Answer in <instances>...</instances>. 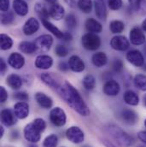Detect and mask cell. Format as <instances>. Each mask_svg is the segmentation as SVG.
Masks as SVG:
<instances>
[{
  "mask_svg": "<svg viewBox=\"0 0 146 147\" xmlns=\"http://www.w3.org/2000/svg\"><path fill=\"white\" fill-rule=\"evenodd\" d=\"M60 96L65 100V102L76 112L82 116H87L90 115V110L79 92L73 86L66 81L63 86L57 89Z\"/></svg>",
  "mask_w": 146,
  "mask_h": 147,
  "instance_id": "cell-1",
  "label": "cell"
},
{
  "mask_svg": "<svg viewBox=\"0 0 146 147\" xmlns=\"http://www.w3.org/2000/svg\"><path fill=\"white\" fill-rule=\"evenodd\" d=\"M107 129L112 138L121 147H129L133 145V139L120 127L114 125H110Z\"/></svg>",
  "mask_w": 146,
  "mask_h": 147,
  "instance_id": "cell-2",
  "label": "cell"
},
{
  "mask_svg": "<svg viewBox=\"0 0 146 147\" xmlns=\"http://www.w3.org/2000/svg\"><path fill=\"white\" fill-rule=\"evenodd\" d=\"M81 44L88 51H96L101 45V38L97 34L87 33L81 38Z\"/></svg>",
  "mask_w": 146,
  "mask_h": 147,
  "instance_id": "cell-3",
  "label": "cell"
},
{
  "mask_svg": "<svg viewBox=\"0 0 146 147\" xmlns=\"http://www.w3.org/2000/svg\"><path fill=\"white\" fill-rule=\"evenodd\" d=\"M24 137L25 139L31 143H37L40 140L41 131L34 124V122L28 124L24 128Z\"/></svg>",
  "mask_w": 146,
  "mask_h": 147,
  "instance_id": "cell-4",
  "label": "cell"
},
{
  "mask_svg": "<svg viewBox=\"0 0 146 147\" xmlns=\"http://www.w3.org/2000/svg\"><path fill=\"white\" fill-rule=\"evenodd\" d=\"M50 120L51 123L57 127H63L66 123V114L64 110L59 107H56L51 110L50 113Z\"/></svg>",
  "mask_w": 146,
  "mask_h": 147,
  "instance_id": "cell-5",
  "label": "cell"
},
{
  "mask_svg": "<svg viewBox=\"0 0 146 147\" xmlns=\"http://www.w3.org/2000/svg\"><path fill=\"white\" fill-rule=\"evenodd\" d=\"M67 139L73 144H80L85 140V135L83 131L79 127H71L66 131Z\"/></svg>",
  "mask_w": 146,
  "mask_h": 147,
  "instance_id": "cell-6",
  "label": "cell"
},
{
  "mask_svg": "<svg viewBox=\"0 0 146 147\" xmlns=\"http://www.w3.org/2000/svg\"><path fill=\"white\" fill-rule=\"evenodd\" d=\"M110 45L115 51H124L129 48L130 42L126 38V37L122 35H116L113 37L112 39L110 40Z\"/></svg>",
  "mask_w": 146,
  "mask_h": 147,
  "instance_id": "cell-7",
  "label": "cell"
},
{
  "mask_svg": "<svg viewBox=\"0 0 146 147\" xmlns=\"http://www.w3.org/2000/svg\"><path fill=\"white\" fill-rule=\"evenodd\" d=\"M126 60L135 67H142L145 64L144 55L138 50H131L126 53Z\"/></svg>",
  "mask_w": 146,
  "mask_h": 147,
  "instance_id": "cell-8",
  "label": "cell"
},
{
  "mask_svg": "<svg viewBox=\"0 0 146 147\" xmlns=\"http://www.w3.org/2000/svg\"><path fill=\"white\" fill-rule=\"evenodd\" d=\"M129 39L131 43L134 45H144L146 41V37L144 31L138 28L135 27L131 29L130 34H129Z\"/></svg>",
  "mask_w": 146,
  "mask_h": 147,
  "instance_id": "cell-9",
  "label": "cell"
},
{
  "mask_svg": "<svg viewBox=\"0 0 146 147\" xmlns=\"http://www.w3.org/2000/svg\"><path fill=\"white\" fill-rule=\"evenodd\" d=\"M34 44L36 45L37 49L40 51H48L53 44V38L50 34H44L38 37Z\"/></svg>",
  "mask_w": 146,
  "mask_h": 147,
  "instance_id": "cell-10",
  "label": "cell"
},
{
  "mask_svg": "<svg viewBox=\"0 0 146 147\" xmlns=\"http://www.w3.org/2000/svg\"><path fill=\"white\" fill-rule=\"evenodd\" d=\"M93 6L96 16L98 19L105 21L107 18V7L104 0H93Z\"/></svg>",
  "mask_w": 146,
  "mask_h": 147,
  "instance_id": "cell-11",
  "label": "cell"
},
{
  "mask_svg": "<svg viewBox=\"0 0 146 147\" xmlns=\"http://www.w3.org/2000/svg\"><path fill=\"white\" fill-rule=\"evenodd\" d=\"M39 29V22L34 17L29 18L23 26V33L25 35H33Z\"/></svg>",
  "mask_w": 146,
  "mask_h": 147,
  "instance_id": "cell-12",
  "label": "cell"
},
{
  "mask_svg": "<svg viewBox=\"0 0 146 147\" xmlns=\"http://www.w3.org/2000/svg\"><path fill=\"white\" fill-rule=\"evenodd\" d=\"M9 64L15 69H22L25 64V59L23 56L17 52H13L10 54L8 59Z\"/></svg>",
  "mask_w": 146,
  "mask_h": 147,
  "instance_id": "cell-13",
  "label": "cell"
},
{
  "mask_svg": "<svg viewBox=\"0 0 146 147\" xmlns=\"http://www.w3.org/2000/svg\"><path fill=\"white\" fill-rule=\"evenodd\" d=\"M120 91V85L117 81L114 80H109L104 85V92L108 96H116Z\"/></svg>",
  "mask_w": 146,
  "mask_h": 147,
  "instance_id": "cell-14",
  "label": "cell"
},
{
  "mask_svg": "<svg viewBox=\"0 0 146 147\" xmlns=\"http://www.w3.org/2000/svg\"><path fill=\"white\" fill-rule=\"evenodd\" d=\"M49 12H50V17H51L56 21H60L63 19L65 16V9L57 3H53L49 8Z\"/></svg>",
  "mask_w": 146,
  "mask_h": 147,
  "instance_id": "cell-15",
  "label": "cell"
},
{
  "mask_svg": "<svg viewBox=\"0 0 146 147\" xmlns=\"http://www.w3.org/2000/svg\"><path fill=\"white\" fill-rule=\"evenodd\" d=\"M36 68L39 69H48L53 64V59L51 57L47 55H39L38 56L34 63Z\"/></svg>",
  "mask_w": 146,
  "mask_h": 147,
  "instance_id": "cell-16",
  "label": "cell"
},
{
  "mask_svg": "<svg viewBox=\"0 0 146 147\" xmlns=\"http://www.w3.org/2000/svg\"><path fill=\"white\" fill-rule=\"evenodd\" d=\"M14 113L18 119H25L29 115V106L25 102L16 103L14 106Z\"/></svg>",
  "mask_w": 146,
  "mask_h": 147,
  "instance_id": "cell-17",
  "label": "cell"
},
{
  "mask_svg": "<svg viewBox=\"0 0 146 147\" xmlns=\"http://www.w3.org/2000/svg\"><path fill=\"white\" fill-rule=\"evenodd\" d=\"M15 115L9 109L3 110L1 111V121L2 123L6 127H10L15 124L16 119Z\"/></svg>",
  "mask_w": 146,
  "mask_h": 147,
  "instance_id": "cell-18",
  "label": "cell"
},
{
  "mask_svg": "<svg viewBox=\"0 0 146 147\" xmlns=\"http://www.w3.org/2000/svg\"><path fill=\"white\" fill-rule=\"evenodd\" d=\"M69 68H70L71 70H73V72H77V73L82 72L85 69V63L83 62V60L79 57L75 56V55L72 56L69 58Z\"/></svg>",
  "mask_w": 146,
  "mask_h": 147,
  "instance_id": "cell-19",
  "label": "cell"
},
{
  "mask_svg": "<svg viewBox=\"0 0 146 147\" xmlns=\"http://www.w3.org/2000/svg\"><path fill=\"white\" fill-rule=\"evenodd\" d=\"M85 29L88 33L92 34H98L103 30L102 24L93 18H88L85 22Z\"/></svg>",
  "mask_w": 146,
  "mask_h": 147,
  "instance_id": "cell-20",
  "label": "cell"
},
{
  "mask_svg": "<svg viewBox=\"0 0 146 147\" xmlns=\"http://www.w3.org/2000/svg\"><path fill=\"white\" fill-rule=\"evenodd\" d=\"M13 9L15 12L21 16H25L28 13V5L24 0H14Z\"/></svg>",
  "mask_w": 146,
  "mask_h": 147,
  "instance_id": "cell-21",
  "label": "cell"
},
{
  "mask_svg": "<svg viewBox=\"0 0 146 147\" xmlns=\"http://www.w3.org/2000/svg\"><path fill=\"white\" fill-rule=\"evenodd\" d=\"M35 99L37 103L44 109H50L53 105L52 99L43 92H37L35 94Z\"/></svg>",
  "mask_w": 146,
  "mask_h": 147,
  "instance_id": "cell-22",
  "label": "cell"
},
{
  "mask_svg": "<svg viewBox=\"0 0 146 147\" xmlns=\"http://www.w3.org/2000/svg\"><path fill=\"white\" fill-rule=\"evenodd\" d=\"M123 98L124 101L126 105H132V106H136L139 104V95L132 91V90H128L126 91L124 95H123Z\"/></svg>",
  "mask_w": 146,
  "mask_h": 147,
  "instance_id": "cell-23",
  "label": "cell"
},
{
  "mask_svg": "<svg viewBox=\"0 0 146 147\" xmlns=\"http://www.w3.org/2000/svg\"><path fill=\"white\" fill-rule=\"evenodd\" d=\"M41 22H42L44 27L49 32H50L53 35H55V36L57 37V38H63L64 33H63L57 27H56V26H55L54 24H52L50 22H49V21L46 20V19H43V20H41Z\"/></svg>",
  "mask_w": 146,
  "mask_h": 147,
  "instance_id": "cell-24",
  "label": "cell"
},
{
  "mask_svg": "<svg viewBox=\"0 0 146 147\" xmlns=\"http://www.w3.org/2000/svg\"><path fill=\"white\" fill-rule=\"evenodd\" d=\"M121 118L126 123L133 125L136 123L138 120V115L133 110H124L121 112Z\"/></svg>",
  "mask_w": 146,
  "mask_h": 147,
  "instance_id": "cell-25",
  "label": "cell"
},
{
  "mask_svg": "<svg viewBox=\"0 0 146 147\" xmlns=\"http://www.w3.org/2000/svg\"><path fill=\"white\" fill-rule=\"evenodd\" d=\"M92 63L98 67V68H101L103 66H104L107 62H108V57L106 56V54L104 52H97L92 56Z\"/></svg>",
  "mask_w": 146,
  "mask_h": 147,
  "instance_id": "cell-26",
  "label": "cell"
},
{
  "mask_svg": "<svg viewBox=\"0 0 146 147\" xmlns=\"http://www.w3.org/2000/svg\"><path fill=\"white\" fill-rule=\"evenodd\" d=\"M7 84L12 89L17 90V89H19L22 86V79H21V77L19 75L12 74H9L8 76V78H7Z\"/></svg>",
  "mask_w": 146,
  "mask_h": 147,
  "instance_id": "cell-27",
  "label": "cell"
},
{
  "mask_svg": "<svg viewBox=\"0 0 146 147\" xmlns=\"http://www.w3.org/2000/svg\"><path fill=\"white\" fill-rule=\"evenodd\" d=\"M19 50L25 54H33L36 51L37 46L34 43L22 41L19 44Z\"/></svg>",
  "mask_w": 146,
  "mask_h": 147,
  "instance_id": "cell-28",
  "label": "cell"
},
{
  "mask_svg": "<svg viewBox=\"0 0 146 147\" xmlns=\"http://www.w3.org/2000/svg\"><path fill=\"white\" fill-rule=\"evenodd\" d=\"M40 78H41L42 81H43L44 84H46L48 86H50V87H51V88H54V89L57 90V89L61 86L58 84V82H57V81L50 74H42L41 76H40Z\"/></svg>",
  "mask_w": 146,
  "mask_h": 147,
  "instance_id": "cell-29",
  "label": "cell"
},
{
  "mask_svg": "<svg viewBox=\"0 0 146 147\" xmlns=\"http://www.w3.org/2000/svg\"><path fill=\"white\" fill-rule=\"evenodd\" d=\"M34 10L38 14V16L40 17L41 20L43 19H48L50 17V12H49V9L46 8V6L41 3H37L34 6Z\"/></svg>",
  "mask_w": 146,
  "mask_h": 147,
  "instance_id": "cell-30",
  "label": "cell"
},
{
  "mask_svg": "<svg viewBox=\"0 0 146 147\" xmlns=\"http://www.w3.org/2000/svg\"><path fill=\"white\" fill-rule=\"evenodd\" d=\"M133 83L136 88H138L140 91L145 92L146 91V75L139 74L134 77Z\"/></svg>",
  "mask_w": 146,
  "mask_h": 147,
  "instance_id": "cell-31",
  "label": "cell"
},
{
  "mask_svg": "<svg viewBox=\"0 0 146 147\" xmlns=\"http://www.w3.org/2000/svg\"><path fill=\"white\" fill-rule=\"evenodd\" d=\"M110 29L111 33H113V34H120L125 29V24H124V22H122L121 21H119V20L112 21L110 24Z\"/></svg>",
  "mask_w": 146,
  "mask_h": 147,
  "instance_id": "cell-32",
  "label": "cell"
},
{
  "mask_svg": "<svg viewBox=\"0 0 146 147\" xmlns=\"http://www.w3.org/2000/svg\"><path fill=\"white\" fill-rule=\"evenodd\" d=\"M77 5L83 13L88 14V13H91L93 3L92 0H78Z\"/></svg>",
  "mask_w": 146,
  "mask_h": 147,
  "instance_id": "cell-33",
  "label": "cell"
},
{
  "mask_svg": "<svg viewBox=\"0 0 146 147\" xmlns=\"http://www.w3.org/2000/svg\"><path fill=\"white\" fill-rule=\"evenodd\" d=\"M13 45V40L7 34H2L0 35V47L2 50L6 51L12 47Z\"/></svg>",
  "mask_w": 146,
  "mask_h": 147,
  "instance_id": "cell-34",
  "label": "cell"
},
{
  "mask_svg": "<svg viewBox=\"0 0 146 147\" xmlns=\"http://www.w3.org/2000/svg\"><path fill=\"white\" fill-rule=\"evenodd\" d=\"M83 86L86 90H92L96 86V80L93 75L88 74L83 80Z\"/></svg>",
  "mask_w": 146,
  "mask_h": 147,
  "instance_id": "cell-35",
  "label": "cell"
},
{
  "mask_svg": "<svg viewBox=\"0 0 146 147\" xmlns=\"http://www.w3.org/2000/svg\"><path fill=\"white\" fill-rule=\"evenodd\" d=\"M58 142V138L56 134H50L47 136L43 143L44 147H57Z\"/></svg>",
  "mask_w": 146,
  "mask_h": 147,
  "instance_id": "cell-36",
  "label": "cell"
},
{
  "mask_svg": "<svg viewBox=\"0 0 146 147\" xmlns=\"http://www.w3.org/2000/svg\"><path fill=\"white\" fill-rule=\"evenodd\" d=\"M14 19H15L14 13L12 11H9V10L3 13L1 16V22L3 25H9L10 23H12Z\"/></svg>",
  "mask_w": 146,
  "mask_h": 147,
  "instance_id": "cell-37",
  "label": "cell"
},
{
  "mask_svg": "<svg viewBox=\"0 0 146 147\" xmlns=\"http://www.w3.org/2000/svg\"><path fill=\"white\" fill-rule=\"evenodd\" d=\"M65 23L69 28H74L77 26V18L73 13H70L66 16Z\"/></svg>",
  "mask_w": 146,
  "mask_h": 147,
  "instance_id": "cell-38",
  "label": "cell"
},
{
  "mask_svg": "<svg viewBox=\"0 0 146 147\" xmlns=\"http://www.w3.org/2000/svg\"><path fill=\"white\" fill-rule=\"evenodd\" d=\"M55 52L56 54L60 57H64L66 56H68L69 54V50L66 46L64 45H57L56 49H55Z\"/></svg>",
  "mask_w": 146,
  "mask_h": 147,
  "instance_id": "cell-39",
  "label": "cell"
},
{
  "mask_svg": "<svg viewBox=\"0 0 146 147\" xmlns=\"http://www.w3.org/2000/svg\"><path fill=\"white\" fill-rule=\"evenodd\" d=\"M123 67H124L123 63L120 59H115L112 63V69L115 73H120L123 70Z\"/></svg>",
  "mask_w": 146,
  "mask_h": 147,
  "instance_id": "cell-40",
  "label": "cell"
},
{
  "mask_svg": "<svg viewBox=\"0 0 146 147\" xmlns=\"http://www.w3.org/2000/svg\"><path fill=\"white\" fill-rule=\"evenodd\" d=\"M108 5L110 9L118 10L122 7V0H108Z\"/></svg>",
  "mask_w": 146,
  "mask_h": 147,
  "instance_id": "cell-41",
  "label": "cell"
},
{
  "mask_svg": "<svg viewBox=\"0 0 146 147\" xmlns=\"http://www.w3.org/2000/svg\"><path fill=\"white\" fill-rule=\"evenodd\" d=\"M33 122H34V124L38 128V130L41 131V132H44V129L46 128V123H45V121H44L43 119H41V118H37V119H35Z\"/></svg>",
  "mask_w": 146,
  "mask_h": 147,
  "instance_id": "cell-42",
  "label": "cell"
},
{
  "mask_svg": "<svg viewBox=\"0 0 146 147\" xmlns=\"http://www.w3.org/2000/svg\"><path fill=\"white\" fill-rule=\"evenodd\" d=\"M128 2H129L130 6L133 9L137 10V9H140V7L142 6V4L145 2V0H128Z\"/></svg>",
  "mask_w": 146,
  "mask_h": 147,
  "instance_id": "cell-43",
  "label": "cell"
},
{
  "mask_svg": "<svg viewBox=\"0 0 146 147\" xmlns=\"http://www.w3.org/2000/svg\"><path fill=\"white\" fill-rule=\"evenodd\" d=\"M14 98L22 102V101H27L28 99V95L26 92H21L15 93Z\"/></svg>",
  "mask_w": 146,
  "mask_h": 147,
  "instance_id": "cell-44",
  "label": "cell"
},
{
  "mask_svg": "<svg viewBox=\"0 0 146 147\" xmlns=\"http://www.w3.org/2000/svg\"><path fill=\"white\" fill-rule=\"evenodd\" d=\"M0 9L3 12L9 11V0H0Z\"/></svg>",
  "mask_w": 146,
  "mask_h": 147,
  "instance_id": "cell-45",
  "label": "cell"
},
{
  "mask_svg": "<svg viewBox=\"0 0 146 147\" xmlns=\"http://www.w3.org/2000/svg\"><path fill=\"white\" fill-rule=\"evenodd\" d=\"M8 98V92L5 90L3 86H0V101L1 103H3Z\"/></svg>",
  "mask_w": 146,
  "mask_h": 147,
  "instance_id": "cell-46",
  "label": "cell"
},
{
  "mask_svg": "<svg viewBox=\"0 0 146 147\" xmlns=\"http://www.w3.org/2000/svg\"><path fill=\"white\" fill-rule=\"evenodd\" d=\"M139 139L146 145V131H141L138 134Z\"/></svg>",
  "mask_w": 146,
  "mask_h": 147,
  "instance_id": "cell-47",
  "label": "cell"
},
{
  "mask_svg": "<svg viewBox=\"0 0 146 147\" xmlns=\"http://www.w3.org/2000/svg\"><path fill=\"white\" fill-rule=\"evenodd\" d=\"M7 67H6V63L4 62V60L3 58L0 59V71H1V74H3V73L5 72Z\"/></svg>",
  "mask_w": 146,
  "mask_h": 147,
  "instance_id": "cell-48",
  "label": "cell"
},
{
  "mask_svg": "<svg viewBox=\"0 0 146 147\" xmlns=\"http://www.w3.org/2000/svg\"><path fill=\"white\" fill-rule=\"evenodd\" d=\"M59 69L62 70V71H67L69 69V65H68L67 63H65L64 62H61L59 63Z\"/></svg>",
  "mask_w": 146,
  "mask_h": 147,
  "instance_id": "cell-49",
  "label": "cell"
},
{
  "mask_svg": "<svg viewBox=\"0 0 146 147\" xmlns=\"http://www.w3.org/2000/svg\"><path fill=\"white\" fill-rule=\"evenodd\" d=\"M72 35H71V34L70 33H68V32H65L64 33V35H63V40H65V41H70V40H72Z\"/></svg>",
  "mask_w": 146,
  "mask_h": 147,
  "instance_id": "cell-50",
  "label": "cell"
},
{
  "mask_svg": "<svg viewBox=\"0 0 146 147\" xmlns=\"http://www.w3.org/2000/svg\"><path fill=\"white\" fill-rule=\"evenodd\" d=\"M65 2H66L70 7H74V5L76 4V3H75L74 0H65Z\"/></svg>",
  "mask_w": 146,
  "mask_h": 147,
  "instance_id": "cell-51",
  "label": "cell"
},
{
  "mask_svg": "<svg viewBox=\"0 0 146 147\" xmlns=\"http://www.w3.org/2000/svg\"><path fill=\"white\" fill-rule=\"evenodd\" d=\"M104 145L106 146V147H115L114 145H112L110 141H108V140H104Z\"/></svg>",
  "mask_w": 146,
  "mask_h": 147,
  "instance_id": "cell-52",
  "label": "cell"
},
{
  "mask_svg": "<svg viewBox=\"0 0 146 147\" xmlns=\"http://www.w3.org/2000/svg\"><path fill=\"white\" fill-rule=\"evenodd\" d=\"M142 28H143V30L146 33V18L145 19V21L143 22V23H142Z\"/></svg>",
  "mask_w": 146,
  "mask_h": 147,
  "instance_id": "cell-53",
  "label": "cell"
},
{
  "mask_svg": "<svg viewBox=\"0 0 146 147\" xmlns=\"http://www.w3.org/2000/svg\"><path fill=\"white\" fill-rule=\"evenodd\" d=\"M3 133H4L3 127H0V137H1V138L3 136Z\"/></svg>",
  "mask_w": 146,
  "mask_h": 147,
  "instance_id": "cell-54",
  "label": "cell"
},
{
  "mask_svg": "<svg viewBox=\"0 0 146 147\" xmlns=\"http://www.w3.org/2000/svg\"><path fill=\"white\" fill-rule=\"evenodd\" d=\"M45 1H46L47 3H51V4H53V3H56L57 0H45Z\"/></svg>",
  "mask_w": 146,
  "mask_h": 147,
  "instance_id": "cell-55",
  "label": "cell"
},
{
  "mask_svg": "<svg viewBox=\"0 0 146 147\" xmlns=\"http://www.w3.org/2000/svg\"><path fill=\"white\" fill-rule=\"evenodd\" d=\"M144 104H145V105L146 106V94L145 95V97H144Z\"/></svg>",
  "mask_w": 146,
  "mask_h": 147,
  "instance_id": "cell-56",
  "label": "cell"
},
{
  "mask_svg": "<svg viewBox=\"0 0 146 147\" xmlns=\"http://www.w3.org/2000/svg\"><path fill=\"white\" fill-rule=\"evenodd\" d=\"M144 51L145 52V54H146V44H145V47H144Z\"/></svg>",
  "mask_w": 146,
  "mask_h": 147,
  "instance_id": "cell-57",
  "label": "cell"
},
{
  "mask_svg": "<svg viewBox=\"0 0 146 147\" xmlns=\"http://www.w3.org/2000/svg\"><path fill=\"white\" fill-rule=\"evenodd\" d=\"M28 147H37L36 146H34V145H33V146H28Z\"/></svg>",
  "mask_w": 146,
  "mask_h": 147,
  "instance_id": "cell-58",
  "label": "cell"
},
{
  "mask_svg": "<svg viewBox=\"0 0 146 147\" xmlns=\"http://www.w3.org/2000/svg\"><path fill=\"white\" fill-rule=\"evenodd\" d=\"M145 127H146V119L145 120Z\"/></svg>",
  "mask_w": 146,
  "mask_h": 147,
  "instance_id": "cell-59",
  "label": "cell"
},
{
  "mask_svg": "<svg viewBox=\"0 0 146 147\" xmlns=\"http://www.w3.org/2000/svg\"><path fill=\"white\" fill-rule=\"evenodd\" d=\"M138 147H145V146H138Z\"/></svg>",
  "mask_w": 146,
  "mask_h": 147,
  "instance_id": "cell-60",
  "label": "cell"
},
{
  "mask_svg": "<svg viewBox=\"0 0 146 147\" xmlns=\"http://www.w3.org/2000/svg\"><path fill=\"white\" fill-rule=\"evenodd\" d=\"M85 147H89V146H85Z\"/></svg>",
  "mask_w": 146,
  "mask_h": 147,
  "instance_id": "cell-61",
  "label": "cell"
}]
</instances>
